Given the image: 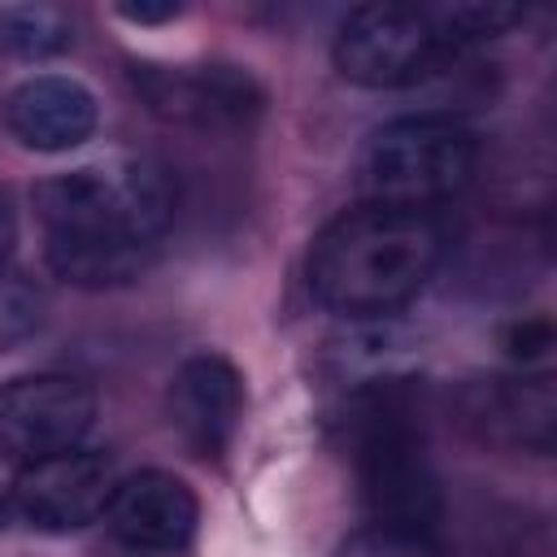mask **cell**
<instances>
[{
  "label": "cell",
  "instance_id": "cell-1",
  "mask_svg": "<svg viewBox=\"0 0 557 557\" xmlns=\"http://www.w3.org/2000/svg\"><path fill=\"white\" fill-rule=\"evenodd\" d=\"M174 178L152 157H109L35 187L44 257L57 278L117 287L148 270L174 222Z\"/></svg>",
  "mask_w": 557,
  "mask_h": 557
},
{
  "label": "cell",
  "instance_id": "cell-2",
  "mask_svg": "<svg viewBox=\"0 0 557 557\" xmlns=\"http://www.w3.org/2000/svg\"><path fill=\"white\" fill-rule=\"evenodd\" d=\"M444 235L431 213L357 205L322 226L309 248V292L339 318H383L435 274Z\"/></svg>",
  "mask_w": 557,
  "mask_h": 557
},
{
  "label": "cell",
  "instance_id": "cell-3",
  "mask_svg": "<svg viewBox=\"0 0 557 557\" xmlns=\"http://www.w3.org/2000/svg\"><path fill=\"white\" fill-rule=\"evenodd\" d=\"M352 426V470L370 527L422 531L440 522V479L426 453V440L413 422V409L400 396V383H370L348 413Z\"/></svg>",
  "mask_w": 557,
  "mask_h": 557
},
{
  "label": "cell",
  "instance_id": "cell-4",
  "mask_svg": "<svg viewBox=\"0 0 557 557\" xmlns=\"http://www.w3.org/2000/svg\"><path fill=\"white\" fill-rule=\"evenodd\" d=\"M479 165L474 135L440 113H418L379 126L357 157V191L366 205L418 209L457 196Z\"/></svg>",
  "mask_w": 557,
  "mask_h": 557
},
{
  "label": "cell",
  "instance_id": "cell-5",
  "mask_svg": "<svg viewBox=\"0 0 557 557\" xmlns=\"http://www.w3.org/2000/svg\"><path fill=\"white\" fill-rule=\"evenodd\" d=\"M440 39L431 35L422 9L413 4H361L344 17L335 35V70L370 91L413 87L440 61Z\"/></svg>",
  "mask_w": 557,
  "mask_h": 557
},
{
  "label": "cell",
  "instance_id": "cell-6",
  "mask_svg": "<svg viewBox=\"0 0 557 557\" xmlns=\"http://www.w3.org/2000/svg\"><path fill=\"white\" fill-rule=\"evenodd\" d=\"M96 392L74 374H22L0 387V457L17 470L83 444Z\"/></svg>",
  "mask_w": 557,
  "mask_h": 557
},
{
  "label": "cell",
  "instance_id": "cell-7",
  "mask_svg": "<svg viewBox=\"0 0 557 557\" xmlns=\"http://www.w3.org/2000/svg\"><path fill=\"white\" fill-rule=\"evenodd\" d=\"M113 483L117 479L100 453L70 448V453L22 466L13 483V505L39 531H78L104 518Z\"/></svg>",
  "mask_w": 557,
  "mask_h": 557
},
{
  "label": "cell",
  "instance_id": "cell-8",
  "mask_svg": "<svg viewBox=\"0 0 557 557\" xmlns=\"http://www.w3.org/2000/svg\"><path fill=\"white\" fill-rule=\"evenodd\" d=\"M104 522L135 553H178L200 522V500L178 474L139 470L113 483Z\"/></svg>",
  "mask_w": 557,
  "mask_h": 557
},
{
  "label": "cell",
  "instance_id": "cell-9",
  "mask_svg": "<svg viewBox=\"0 0 557 557\" xmlns=\"http://www.w3.org/2000/svg\"><path fill=\"white\" fill-rule=\"evenodd\" d=\"M131 78L152 113L187 126H226L261 109V87L252 83V74L235 65H200V70L135 65Z\"/></svg>",
  "mask_w": 557,
  "mask_h": 557
},
{
  "label": "cell",
  "instance_id": "cell-10",
  "mask_svg": "<svg viewBox=\"0 0 557 557\" xmlns=\"http://www.w3.org/2000/svg\"><path fill=\"white\" fill-rule=\"evenodd\" d=\"M170 422L200 457H222L244 422V379L222 352L187 357L170 379Z\"/></svg>",
  "mask_w": 557,
  "mask_h": 557
},
{
  "label": "cell",
  "instance_id": "cell-11",
  "mask_svg": "<svg viewBox=\"0 0 557 557\" xmlns=\"http://www.w3.org/2000/svg\"><path fill=\"white\" fill-rule=\"evenodd\" d=\"M96 96L65 74H35L26 83L13 87L9 104H4V122L17 135L22 148L35 152H65L78 148L83 139H91L96 131Z\"/></svg>",
  "mask_w": 557,
  "mask_h": 557
},
{
  "label": "cell",
  "instance_id": "cell-12",
  "mask_svg": "<svg viewBox=\"0 0 557 557\" xmlns=\"http://www.w3.org/2000/svg\"><path fill=\"white\" fill-rule=\"evenodd\" d=\"M74 44V26L57 4H4L0 9V52L22 61L61 57Z\"/></svg>",
  "mask_w": 557,
  "mask_h": 557
},
{
  "label": "cell",
  "instance_id": "cell-13",
  "mask_svg": "<svg viewBox=\"0 0 557 557\" xmlns=\"http://www.w3.org/2000/svg\"><path fill=\"white\" fill-rule=\"evenodd\" d=\"M422 17L440 39V48H466V44L505 35L513 22H522V9L500 0H461V4H426Z\"/></svg>",
  "mask_w": 557,
  "mask_h": 557
},
{
  "label": "cell",
  "instance_id": "cell-14",
  "mask_svg": "<svg viewBox=\"0 0 557 557\" xmlns=\"http://www.w3.org/2000/svg\"><path fill=\"white\" fill-rule=\"evenodd\" d=\"M39 322H44V296H39V287L26 274L0 265V352L13 348V344H22L26 335H35Z\"/></svg>",
  "mask_w": 557,
  "mask_h": 557
},
{
  "label": "cell",
  "instance_id": "cell-15",
  "mask_svg": "<svg viewBox=\"0 0 557 557\" xmlns=\"http://www.w3.org/2000/svg\"><path fill=\"white\" fill-rule=\"evenodd\" d=\"M339 557H444L435 535L396 531V527H361L339 544Z\"/></svg>",
  "mask_w": 557,
  "mask_h": 557
},
{
  "label": "cell",
  "instance_id": "cell-16",
  "mask_svg": "<svg viewBox=\"0 0 557 557\" xmlns=\"http://www.w3.org/2000/svg\"><path fill=\"white\" fill-rule=\"evenodd\" d=\"M548 348H553V326L544 318L540 322H522V326L509 331V357H518V361H535Z\"/></svg>",
  "mask_w": 557,
  "mask_h": 557
},
{
  "label": "cell",
  "instance_id": "cell-17",
  "mask_svg": "<svg viewBox=\"0 0 557 557\" xmlns=\"http://www.w3.org/2000/svg\"><path fill=\"white\" fill-rule=\"evenodd\" d=\"M117 13H122L126 22L148 26V22H170V17H178V4H174V0H165V4H117Z\"/></svg>",
  "mask_w": 557,
  "mask_h": 557
},
{
  "label": "cell",
  "instance_id": "cell-18",
  "mask_svg": "<svg viewBox=\"0 0 557 557\" xmlns=\"http://www.w3.org/2000/svg\"><path fill=\"white\" fill-rule=\"evenodd\" d=\"M13 239H17V218H13L9 196L0 191V265H4V257L13 252Z\"/></svg>",
  "mask_w": 557,
  "mask_h": 557
},
{
  "label": "cell",
  "instance_id": "cell-19",
  "mask_svg": "<svg viewBox=\"0 0 557 557\" xmlns=\"http://www.w3.org/2000/svg\"><path fill=\"white\" fill-rule=\"evenodd\" d=\"M4 522H9V496L0 492V527H4Z\"/></svg>",
  "mask_w": 557,
  "mask_h": 557
}]
</instances>
